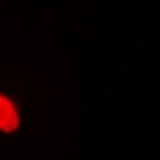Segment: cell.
I'll use <instances>...</instances> for the list:
<instances>
[{
    "label": "cell",
    "instance_id": "1",
    "mask_svg": "<svg viewBox=\"0 0 160 160\" xmlns=\"http://www.w3.org/2000/svg\"><path fill=\"white\" fill-rule=\"evenodd\" d=\"M19 125L16 109L13 108V104L10 99L0 95V130H3L5 133L15 131Z\"/></svg>",
    "mask_w": 160,
    "mask_h": 160
}]
</instances>
